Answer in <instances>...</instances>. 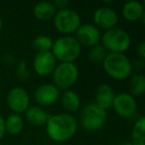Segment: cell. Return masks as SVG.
<instances>
[{
	"mask_svg": "<svg viewBox=\"0 0 145 145\" xmlns=\"http://www.w3.org/2000/svg\"><path fill=\"white\" fill-rule=\"evenodd\" d=\"M54 40L50 36L47 35H38L36 38L33 40V48L38 53L44 52H51L53 47Z\"/></svg>",
	"mask_w": 145,
	"mask_h": 145,
	"instance_id": "7402d4cb",
	"label": "cell"
},
{
	"mask_svg": "<svg viewBox=\"0 0 145 145\" xmlns=\"http://www.w3.org/2000/svg\"><path fill=\"white\" fill-rule=\"evenodd\" d=\"M101 44L107 53L125 54L131 46V37L125 30L115 27L101 34Z\"/></svg>",
	"mask_w": 145,
	"mask_h": 145,
	"instance_id": "277c9868",
	"label": "cell"
},
{
	"mask_svg": "<svg viewBox=\"0 0 145 145\" xmlns=\"http://www.w3.org/2000/svg\"><path fill=\"white\" fill-rule=\"evenodd\" d=\"M129 93L132 97H142L145 93V77L142 72H137L131 76L128 83Z\"/></svg>",
	"mask_w": 145,
	"mask_h": 145,
	"instance_id": "44dd1931",
	"label": "cell"
},
{
	"mask_svg": "<svg viewBox=\"0 0 145 145\" xmlns=\"http://www.w3.org/2000/svg\"><path fill=\"white\" fill-rule=\"evenodd\" d=\"M101 65L105 74L115 81H124L132 76L133 64L125 54L108 53Z\"/></svg>",
	"mask_w": 145,
	"mask_h": 145,
	"instance_id": "7a4b0ae2",
	"label": "cell"
},
{
	"mask_svg": "<svg viewBox=\"0 0 145 145\" xmlns=\"http://www.w3.org/2000/svg\"><path fill=\"white\" fill-rule=\"evenodd\" d=\"M136 54L139 57L141 61H143L145 59V42L141 41L136 47Z\"/></svg>",
	"mask_w": 145,
	"mask_h": 145,
	"instance_id": "484cf974",
	"label": "cell"
},
{
	"mask_svg": "<svg viewBox=\"0 0 145 145\" xmlns=\"http://www.w3.org/2000/svg\"><path fill=\"white\" fill-rule=\"evenodd\" d=\"M60 101L63 108L67 111V113L72 114V112H76V111H78L81 108V97L72 89L65 91L60 95Z\"/></svg>",
	"mask_w": 145,
	"mask_h": 145,
	"instance_id": "2e32d148",
	"label": "cell"
},
{
	"mask_svg": "<svg viewBox=\"0 0 145 145\" xmlns=\"http://www.w3.org/2000/svg\"><path fill=\"white\" fill-rule=\"evenodd\" d=\"M115 93L112 87L108 84H101L97 87L95 93V101L93 103L99 106L101 108L107 110L112 105Z\"/></svg>",
	"mask_w": 145,
	"mask_h": 145,
	"instance_id": "9a60e30c",
	"label": "cell"
},
{
	"mask_svg": "<svg viewBox=\"0 0 145 145\" xmlns=\"http://www.w3.org/2000/svg\"><path fill=\"white\" fill-rule=\"evenodd\" d=\"M122 17L128 22H137L141 19H144L145 8L144 4L138 0H130L123 4L122 6Z\"/></svg>",
	"mask_w": 145,
	"mask_h": 145,
	"instance_id": "5bb4252c",
	"label": "cell"
},
{
	"mask_svg": "<svg viewBox=\"0 0 145 145\" xmlns=\"http://www.w3.org/2000/svg\"><path fill=\"white\" fill-rule=\"evenodd\" d=\"M16 72H17V77L21 81H27L28 80L29 76H30V72H29L26 61H20L19 62V64L17 65Z\"/></svg>",
	"mask_w": 145,
	"mask_h": 145,
	"instance_id": "cb8c5ba5",
	"label": "cell"
},
{
	"mask_svg": "<svg viewBox=\"0 0 145 145\" xmlns=\"http://www.w3.org/2000/svg\"><path fill=\"white\" fill-rule=\"evenodd\" d=\"M2 25H3V21H2L1 16H0V31H1V29H2Z\"/></svg>",
	"mask_w": 145,
	"mask_h": 145,
	"instance_id": "83f0119b",
	"label": "cell"
},
{
	"mask_svg": "<svg viewBox=\"0 0 145 145\" xmlns=\"http://www.w3.org/2000/svg\"><path fill=\"white\" fill-rule=\"evenodd\" d=\"M132 145H145V117L139 116L134 122L131 130Z\"/></svg>",
	"mask_w": 145,
	"mask_h": 145,
	"instance_id": "ffe728a7",
	"label": "cell"
},
{
	"mask_svg": "<svg viewBox=\"0 0 145 145\" xmlns=\"http://www.w3.org/2000/svg\"><path fill=\"white\" fill-rule=\"evenodd\" d=\"M93 21L95 27L107 31L117 26L119 17L114 9L105 5L95 9L93 15Z\"/></svg>",
	"mask_w": 145,
	"mask_h": 145,
	"instance_id": "30bf717a",
	"label": "cell"
},
{
	"mask_svg": "<svg viewBox=\"0 0 145 145\" xmlns=\"http://www.w3.org/2000/svg\"><path fill=\"white\" fill-rule=\"evenodd\" d=\"M25 118L30 124L35 126H42L46 125L47 121L50 115L48 114L46 110L43 107L39 105H32L29 106V108L25 111Z\"/></svg>",
	"mask_w": 145,
	"mask_h": 145,
	"instance_id": "e0dca14e",
	"label": "cell"
},
{
	"mask_svg": "<svg viewBox=\"0 0 145 145\" xmlns=\"http://www.w3.org/2000/svg\"><path fill=\"white\" fill-rule=\"evenodd\" d=\"M5 132L10 135H18L24 128V119L20 114L12 113L4 118Z\"/></svg>",
	"mask_w": 145,
	"mask_h": 145,
	"instance_id": "d6986e66",
	"label": "cell"
},
{
	"mask_svg": "<svg viewBox=\"0 0 145 145\" xmlns=\"http://www.w3.org/2000/svg\"><path fill=\"white\" fill-rule=\"evenodd\" d=\"M57 9L55 8L53 2L50 1H41L38 2L33 8V14L35 18L40 21L53 20Z\"/></svg>",
	"mask_w": 145,
	"mask_h": 145,
	"instance_id": "ac0fdd59",
	"label": "cell"
},
{
	"mask_svg": "<svg viewBox=\"0 0 145 145\" xmlns=\"http://www.w3.org/2000/svg\"><path fill=\"white\" fill-rule=\"evenodd\" d=\"M79 76V68L75 63H58L52 74L53 85L59 91H68L76 85Z\"/></svg>",
	"mask_w": 145,
	"mask_h": 145,
	"instance_id": "5b68a950",
	"label": "cell"
},
{
	"mask_svg": "<svg viewBox=\"0 0 145 145\" xmlns=\"http://www.w3.org/2000/svg\"><path fill=\"white\" fill-rule=\"evenodd\" d=\"M57 62L56 58L52 52L37 53L33 60V68L37 75L40 77H48L52 75L56 68Z\"/></svg>",
	"mask_w": 145,
	"mask_h": 145,
	"instance_id": "4fadbf2b",
	"label": "cell"
},
{
	"mask_svg": "<svg viewBox=\"0 0 145 145\" xmlns=\"http://www.w3.org/2000/svg\"><path fill=\"white\" fill-rule=\"evenodd\" d=\"M111 107L118 116L122 118H132L137 111V103L134 97L128 93L115 95Z\"/></svg>",
	"mask_w": 145,
	"mask_h": 145,
	"instance_id": "ba28073f",
	"label": "cell"
},
{
	"mask_svg": "<svg viewBox=\"0 0 145 145\" xmlns=\"http://www.w3.org/2000/svg\"><path fill=\"white\" fill-rule=\"evenodd\" d=\"M45 127L47 135L51 140L63 143L74 137L78 130L79 123L74 115L62 112L50 115Z\"/></svg>",
	"mask_w": 145,
	"mask_h": 145,
	"instance_id": "6da1fadb",
	"label": "cell"
},
{
	"mask_svg": "<svg viewBox=\"0 0 145 145\" xmlns=\"http://www.w3.org/2000/svg\"><path fill=\"white\" fill-rule=\"evenodd\" d=\"M107 54H108L107 51L99 43V44L89 48V53H88V58L93 64H103Z\"/></svg>",
	"mask_w": 145,
	"mask_h": 145,
	"instance_id": "603a6c76",
	"label": "cell"
},
{
	"mask_svg": "<svg viewBox=\"0 0 145 145\" xmlns=\"http://www.w3.org/2000/svg\"><path fill=\"white\" fill-rule=\"evenodd\" d=\"M54 27L63 36H72L82 24L80 14L72 8L57 10L53 18Z\"/></svg>",
	"mask_w": 145,
	"mask_h": 145,
	"instance_id": "52a82bcc",
	"label": "cell"
},
{
	"mask_svg": "<svg viewBox=\"0 0 145 145\" xmlns=\"http://www.w3.org/2000/svg\"><path fill=\"white\" fill-rule=\"evenodd\" d=\"M52 54L59 63H75L81 56L82 46L75 36H61L54 40Z\"/></svg>",
	"mask_w": 145,
	"mask_h": 145,
	"instance_id": "3957f363",
	"label": "cell"
},
{
	"mask_svg": "<svg viewBox=\"0 0 145 145\" xmlns=\"http://www.w3.org/2000/svg\"><path fill=\"white\" fill-rule=\"evenodd\" d=\"M0 145H1V144H0Z\"/></svg>",
	"mask_w": 145,
	"mask_h": 145,
	"instance_id": "4dcf8cb0",
	"label": "cell"
},
{
	"mask_svg": "<svg viewBox=\"0 0 145 145\" xmlns=\"http://www.w3.org/2000/svg\"><path fill=\"white\" fill-rule=\"evenodd\" d=\"M0 93H1V91H0Z\"/></svg>",
	"mask_w": 145,
	"mask_h": 145,
	"instance_id": "f546056e",
	"label": "cell"
},
{
	"mask_svg": "<svg viewBox=\"0 0 145 145\" xmlns=\"http://www.w3.org/2000/svg\"><path fill=\"white\" fill-rule=\"evenodd\" d=\"M53 4H54L55 8L57 10H62V9L69 8V6H70V2H69L68 0H55L54 2H53Z\"/></svg>",
	"mask_w": 145,
	"mask_h": 145,
	"instance_id": "d4e9b609",
	"label": "cell"
},
{
	"mask_svg": "<svg viewBox=\"0 0 145 145\" xmlns=\"http://www.w3.org/2000/svg\"><path fill=\"white\" fill-rule=\"evenodd\" d=\"M75 38L82 47H91L101 43V33L97 27L91 23H84L78 28L75 33Z\"/></svg>",
	"mask_w": 145,
	"mask_h": 145,
	"instance_id": "8fae6325",
	"label": "cell"
},
{
	"mask_svg": "<svg viewBox=\"0 0 145 145\" xmlns=\"http://www.w3.org/2000/svg\"><path fill=\"white\" fill-rule=\"evenodd\" d=\"M60 91L53 84H43L36 89L34 93L35 101L39 106H51L60 99Z\"/></svg>",
	"mask_w": 145,
	"mask_h": 145,
	"instance_id": "7c38bea8",
	"label": "cell"
},
{
	"mask_svg": "<svg viewBox=\"0 0 145 145\" xmlns=\"http://www.w3.org/2000/svg\"><path fill=\"white\" fill-rule=\"evenodd\" d=\"M5 125H4V118L0 114V139H2L5 134Z\"/></svg>",
	"mask_w": 145,
	"mask_h": 145,
	"instance_id": "4316f807",
	"label": "cell"
},
{
	"mask_svg": "<svg viewBox=\"0 0 145 145\" xmlns=\"http://www.w3.org/2000/svg\"><path fill=\"white\" fill-rule=\"evenodd\" d=\"M106 120V110L97 106L95 103H89L82 109L80 122L85 130L91 131V132L101 130L105 125Z\"/></svg>",
	"mask_w": 145,
	"mask_h": 145,
	"instance_id": "8992f818",
	"label": "cell"
},
{
	"mask_svg": "<svg viewBox=\"0 0 145 145\" xmlns=\"http://www.w3.org/2000/svg\"><path fill=\"white\" fill-rule=\"evenodd\" d=\"M121 145H132V143H131V142H125V143H123V144H121Z\"/></svg>",
	"mask_w": 145,
	"mask_h": 145,
	"instance_id": "f1b7e54d",
	"label": "cell"
},
{
	"mask_svg": "<svg viewBox=\"0 0 145 145\" xmlns=\"http://www.w3.org/2000/svg\"><path fill=\"white\" fill-rule=\"evenodd\" d=\"M30 101L28 91L21 87H14L7 93V106L13 111V113L21 114L25 112L30 106Z\"/></svg>",
	"mask_w": 145,
	"mask_h": 145,
	"instance_id": "9c48e42d",
	"label": "cell"
}]
</instances>
